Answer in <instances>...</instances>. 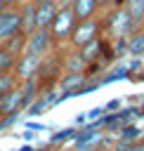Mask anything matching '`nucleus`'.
Wrapping results in <instances>:
<instances>
[{"mask_svg":"<svg viewBox=\"0 0 144 151\" xmlns=\"http://www.w3.org/2000/svg\"><path fill=\"white\" fill-rule=\"evenodd\" d=\"M99 19H102V38L109 40V42H113V40H125L132 31H137V24L127 17V12H125L120 5L102 12Z\"/></svg>","mask_w":144,"mask_h":151,"instance_id":"f257e3e1","label":"nucleus"},{"mask_svg":"<svg viewBox=\"0 0 144 151\" xmlns=\"http://www.w3.org/2000/svg\"><path fill=\"white\" fill-rule=\"evenodd\" d=\"M76 24H78V19H76V14H73L71 0H59V7H57V12H54V19H52V24H50V28H47L50 35H52L54 47H64V45L68 42Z\"/></svg>","mask_w":144,"mask_h":151,"instance_id":"f03ea898","label":"nucleus"},{"mask_svg":"<svg viewBox=\"0 0 144 151\" xmlns=\"http://www.w3.org/2000/svg\"><path fill=\"white\" fill-rule=\"evenodd\" d=\"M61 73H64V66H61V47H54L52 52H47L42 57L40 68H38V76H35V80L40 85V92L57 87V80H59Z\"/></svg>","mask_w":144,"mask_h":151,"instance_id":"7ed1b4c3","label":"nucleus"},{"mask_svg":"<svg viewBox=\"0 0 144 151\" xmlns=\"http://www.w3.org/2000/svg\"><path fill=\"white\" fill-rule=\"evenodd\" d=\"M97 38H102V19H99V14L92 17V19L78 21L66 45L73 47V50H80L83 45H87V42H92V40H97Z\"/></svg>","mask_w":144,"mask_h":151,"instance_id":"20e7f679","label":"nucleus"},{"mask_svg":"<svg viewBox=\"0 0 144 151\" xmlns=\"http://www.w3.org/2000/svg\"><path fill=\"white\" fill-rule=\"evenodd\" d=\"M40 61H42L40 54H33V52L24 50L21 57L17 59V64H14V73H17L19 83H24V80H35L38 68H40Z\"/></svg>","mask_w":144,"mask_h":151,"instance_id":"39448f33","label":"nucleus"},{"mask_svg":"<svg viewBox=\"0 0 144 151\" xmlns=\"http://www.w3.org/2000/svg\"><path fill=\"white\" fill-rule=\"evenodd\" d=\"M26 50L33 52V54H40L45 57L47 52L54 50V42H52V35L47 28H35L31 35H26Z\"/></svg>","mask_w":144,"mask_h":151,"instance_id":"423d86ee","label":"nucleus"},{"mask_svg":"<svg viewBox=\"0 0 144 151\" xmlns=\"http://www.w3.org/2000/svg\"><path fill=\"white\" fill-rule=\"evenodd\" d=\"M21 33V19H19V7H7L0 12V42L7 38Z\"/></svg>","mask_w":144,"mask_h":151,"instance_id":"0eeeda50","label":"nucleus"},{"mask_svg":"<svg viewBox=\"0 0 144 151\" xmlns=\"http://www.w3.org/2000/svg\"><path fill=\"white\" fill-rule=\"evenodd\" d=\"M57 7H59V0H42V2H35V28H50Z\"/></svg>","mask_w":144,"mask_h":151,"instance_id":"6e6552de","label":"nucleus"},{"mask_svg":"<svg viewBox=\"0 0 144 151\" xmlns=\"http://www.w3.org/2000/svg\"><path fill=\"white\" fill-rule=\"evenodd\" d=\"M17 7H19V19H21V33L31 35L35 31V0H21Z\"/></svg>","mask_w":144,"mask_h":151,"instance_id":"1a4fd4ad","label":"nucleus"},{"mask_svg":"<svg viewBox=\"0 0 144 151\" xmlns=\"http://www.w3.org/2000/svg\"><path fill=\"white\" fill-rule=\"evenodd\" d=\"M125 57L144 59V31L137 28L125 38Z\"/></svg>","mask_w":144,"mask_h":151,"instance_id":"9d476101","label":"nucleus"},{"mask_svg":"<svg viewBox=\"0 0 144 151\" xmlns=\"http://www.w3.org/2000/svg\"><path fill=\"white\" fill-rule=\"evenodd\" d=\"M71 7H73V14H76L78 21H83V19H92V17L102 14L97 0H71Z\"/></svg>","mask_w":144,"mask_h":151,"instance_id":"9b49d317","label":"nucleus"},{"mask_svg":"<svg viewBox=\"0 0 144 151\" xmlns=\"http://www.w3.org/2000/svg\"><path fill=\"white\" fill-rule=\"evenodd\" d=\"M120 7L127 12V17H130V19L137 24V28H139V21H142V17H144V0H123Z\"/></svg>","mask_w":144,"mask_h":151,"instance_id":"f8f14e48","label":"nucleus"},{"mask_svg":"<svg viewBox=\"0 0 144 151\" xmlns=\"http://www.w3.org/2000/svg\"><path fill=\"white\" fill-rule=\"evenodd\" d=\"M19 87V78L14 71H0V92H12Z\"/></svg>","mask_w":144,"mask_h":151,"instance_id":"ddd939ff","label":"nucleus"},{"mask_svg":"<svg viewBox=\"0 0 144 151\" xmlns=\"http://www.w3.org/2000/svg\"><path fill=\"white\" fill-rule=\"evenodd\" d=\"M14 64H17V57L5 45H0V71H14Z\"/></svg>","mask_w":144,"mask_h":151,"instance_id":"4468645a","label":"nucleus"},{"mask_svg":"<svg viewBox=\"0 0 144 151\" xmlns=\"http://www.w3.org/2000/svg\"><path fill=\"white\" fill-rule=\"evenodd\" d=\"M97 5H99V12H106V9L116 7V0H97Z\"/></svg>","mask_w":144,"mask_h":151,"instance_id":"2eb2a0df","label":"nucleus"},{"mask_svg":"<svg viewBox=\"0 0 144 151\" xmlns=\"http://www.w3.org/2000/svg\"><path fill=\"white\" fill-rule=\"evenodd\" d=\"M2 2H5V5H7V7H17V5H19V2H21V0H2Z\"/></svg>","mask_w":144,"mask_h":151,"instance_id":"dca6fc26","label":"nucleus"},{"mask_svg":"<svg viewBox=\"0 0 144 151\" xmlns=\"http://www.w3.org/2000/svg\"><path fill=\"white\" fill-rule=\"evenodd\" d=\"M135 80H144V66L139 68V73H137V78H135Z\"/></svg>","mask_w":144,"mask_h":151,"instance_id":"f3484780","label":"nucleus"},{"mask_svg":"<svg viewBox=\"0 0 144 151\" xmlns=\"http://www.w3.org/2000/svg\"><path fill=\"white\" fill-rule=\"evenodd\" d=\"M2 9H7V5H5V2L0 0V12H2Z\"/></svg>","mask_w":144,"mask_h":151,"instance_id":"a211bd4d","label":"nucleus"},{"mask_svg":"<svg viewBox=\"0 0 144 151\" xmlns=\"http://www.w3.org/2000/svg\"><path fill=\"white\" fill-rule=\"evenodd\" d=\"M139 28H142V31H144V17H142V21H139Z\"/></svg>","mask_w":144,"mask_h":151,"instance_id":"6ab92c4d","label":"nucleus"},{"mask_svg":"<svg viewBox=\"0 0 144 151\" xmlns=\"http://www.w3.org/2000/svg\"><path fill=\"white\" fill-rule=\"evenodd\" d=\"M52 151H64V149H52Z\"/></svg>","mask_w":144,"mask_h":151,"instance_id":"aec40b11","label":"nucleus"},{"mask_svg":"<svg viewBox=\"0 0 144 151\" xmlns=\"http://www.w3.org/2000/svg\"><path fill=\"white\" fill-rule=\"evenodd\" d=\"M35 2H42V0H35Z\"/></svg>","mask_w":144,"mask_h":151,"instance_id":"412c9836","label":"nucleus"},{"mask_svg":"<svg viewBox=\"0 0 144 151\" xmlns=\"http://www.w3.org/2000/svg\"><path fill=\"white\" fill-rule=\"evenodd\" d=\"M142 139H144V134H142Z\"/></svg>","mask_w":144,"mask_h":151,"instance_id":"4be33fe9","label":"nucleus"}]
</instances>
